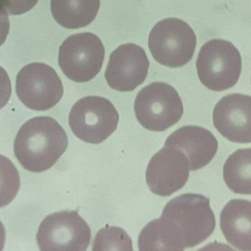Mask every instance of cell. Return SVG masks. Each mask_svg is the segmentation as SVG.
<instances>
[{
	"label": "cell",
	"instance_id": "ba28073f",
	"mask_svg": "<svg viewBox=\"0 0 251 251\" xmlns=\"http://www.w3.org/2000/svg\"><path fill=\"white\" fill-rule=\"evenodd\" d=\"M104 58V45L91 32L73 34L59 47V67L68 78L75 82H86L94 78L101 71Z\"/></svg>",
	"mask_w": 251,
	"mask_h": 251
},
{
	"label": "cell",
	"instance_id": "2e32d148",
	"mask_svg": "<svg viewBox=\"0 0 251 251\" xmlns=\"http://www.w3.org/2000/svg\"><path fill=\"white\" fill-rule=\"evenodd\" d=\"M100 7V0H51L55 21L65 28L75 29L91 24Z\"/></svg>",
	"mask_w": 251,
	"mask_h": 251
},
{
	"label": "cell",
	"instance_id": "30bf717a",
	"mask_svg": "<svg viewBox=\"0 0 251 251\" xmlns=\"http://www.w3.org/2000/svg\"><path fill=\"white\" fill-rule=\"evenodd\" d=\"M189 163L180 150L164 145L150 159L146 173L149 189L159 196H170L186 183L189 176Z\"/></svg>",
	"mask_w": 251,
	"mask_h": 251
},
{
	"label": "cell",
	"instance_id": "ffe728a7",
	"mask_svg": "<svg viewBox=\"0 0 251 251\" xmlns=\"http://www.w3.org/2000/svg\"><path fill=\"white\" fill-rule=\"evenodd\" d=\"M37 2L38 0H0V6L8 14L22 15L31 10Z\"/></svg>",
	"mask_w": 251,
	"mask_h": 251
},
{
	"label": "cell",
	"instance_id": "ac0fdd59",
	"mask_svg": "<svg viewBox=\"0 0 251 251\" xmlns=\"http://www.w3.org/2000/svg\"><path fill=\"white\" fill-rule=\"evenodd\" d=\"M92 251H133L132 241L122 227L105 226L97 231L92 243Z\"/></svg>",
	"mask_w": 251,
	"mask_h": 251
},
{
	"label": "cell",
	"instance_id": "d6986e66",
	"mask_svg": "<svg viewBox=\"0 0 251 251\" xmlns=\"http://www.w3.org/2000/svg\"><path fill=\"white\" fill-rule=\"evenodd\" d=\"M21 185L20 174L13 162L0 154V208L16 197Z\"/></svg>",
	"mask_w": 251,
	"mask_h": 251
},
{
	"label": "cell",
	"instance_id": "8992f818",
	"mask_svg": "<svg viewBox=\"0 0 251 251\" xmlns=\"http://www.w3.org/2000/svg\"><path fill=\"white\" fill-rule=\"evenodd\" d=\"M90 238L89 226L75 210L49 214L36 232L40 251H86Z\"/></svg>",
	"mask_w": 251,
	"mask_h": 251
},
{
	"label": "cell",
	"instance_id": "603a6c76",
	"mask_svg": "<svg viewBox=\"0 0 251 251\" xmlns=\"http://www.w3.org/2000/svg\"><path fill=\"white\" fill-rule=\"evenodd\" d=\"M197 251H235V250L226 243L214 241L206 244L204 247H201Z\"/></svg>",
	"mask_w": 251,
	"mask_h": 251
},
{
	"label": "cell",
	"instance_id": "5b68a950",
	"mask_svg": "<svg viewBox=\"0 0 251 251\" xmlns=\"http://www.w3.org/2000/svg\"><path fill=\"white\" fill-rule=\"evenodd\" d=\"M134 113L139 124L152 131H164L176 125L183 114L177 91L162 81L152 82L137 93Z\"/></svg>",
	"mask_w": 251,
	"mask_h": 251
},
{
	"label": "cell",
	"instance_id": "e0dca14e",
	"mask_svg": "<svg viewBox=\"0 0 251 251\" xmlns=\"http://www.w3.org/2000/svg\"><path fill=\"white\" fill-rule=\"evenodd\" d=\"M223 176L234 193L251 195V148L238 149L230 154L224 164Z\"/></svg>",
	"mask_w": 251,
	"mask_h": 251
},
{
	"label": "cell",
	"instance_id": "52a82bcc",
	"mask_svg": "<svg viewBox=\"0 0 251 251\" xmlns=\"http://www.w3.org/2000/svg\"><path fill=\"white\" fill-rule=\"evenodd\" d=\"M119 114L113 103L101 96H86L78 99L69 114L73 133L80 140L99 144L117 128Z\"/></svg>",
	"mask_w": 251,
	"mask_h": 251
},
{
	"label": "cell",
	"instance_id": "7c38bea8",
	"mask_svg": "<svg viewBox=\"0 0 251 251\" xmlns=\"http://www.w3.org/2000/svg\"><path fill=\"white\" fill-rule=\"evenodd\" d=\"M213 124L226 139L251 142V96L231 93L224 96L213 111Z\"/></svg>",
	"mask_w": 251,
	"mask_h": 251
},
{
	"label": "cell",
	"instance_id": "5bb4252c",
	"mask_svg": "<svg viewBox=\"0 0 251 251\" xmlns=\"http://www.w3.org/2000/svg\"><path fill=\"white\" fill-rule=\"evenodd\" d=\"M220 224L229 244L240 251H251V201L229 200L221 212Z\"/></svg>",
	"mask_w": 251,
	"mask_h": 251
},
{
	"label": "cell",
	"instance_id": "8fae6325",
	"mask_svg": "<svg viewBox=\"0 0 251 251\" xmlns=\"http://www.w3.org/2000/svg\"><path fill=\"white\" fill-rule=\"evenodd\" d=\"M148 70L149 60L144 49L133 43H126L111 53L105 78L114 90L132 91L143 83Z\"/></svg>",
	"mask_w": 251,
	"mask_h": 251
},
{
	"label": "cell",
	"instance_id": "7a4b0ae2",
	"mask_svg": "<svg viewBox=\"0 0 251 251\" xmlns=\"http://www.w3.org/2000/svg\"><path fill=\"white\" fill-rule=\"evenodd\" d=\"M161 217L176 225L188 248L206 240L216 226L209 198L196 193H184L170 200Z\"/></svg>",
	"mask_w": 251,
	"mask_h": 251
},
{
	"label": "cell",
	"instance_id": "44dd1931",
	"mask_svg": "<svg viewBox=\"0 0 251 251\" xmlns=\"http://www.w3.org/2000/svg\"><path fill=\"white\" fill-rule=\"evenodd\" d=\"M12 93L11 80L7 72L0 67V109H2L9 101Z\"/></svg>",
	"mask_w": 251,
	"mask_h": 251
},
{
	"label": "cell",
	"instance_id": "cb8c5ba5",
	"mask_svg": "<svg viewBox=\"0 0 251 251\" xmlns=\"http://www.w3.org/2000/svg\"><path fill=\"white\" fill-rule=\"evenodd\" d=\"M5 240H6V231H5V227L2 224V222L0 221V251L3 250L4 245H5Z\"/></svg>",
	"mask_w": 251,
	"mask_h": 251
},
{
	"label": "cell",
	"instance_id": "4fadbf2b",
	"mask_svg": "<svg viewBox=\"0 0 251 251\" xmlns=\"http://www.w3.org/2000/svg\"><path fill=\"white\" fill-rule=\"evenodd\" d=\"M165 145L180 150L188 159L189 170L207 166L218 150V140L208 129L198 126H184L171 133Z\"/></svg>",
	"mask_w": 251,
	"mask_h": 251
},
{
	"label": "cell",
	"instance_id": "9a60e30c",
	"mask_svg": "<svg viewBox=\"0 0 251 251\" xmlns=\"http://www.w3.org/2000/svg\"><path fill=\"white\" fill-rule=\"evenodd\" d=\"M138 251H183L184 239L171 221L160 217L152 220L138 235Z\"/></svg>",
	"mask_w": 251,
	"mask_h": 251
},
{
	"label": "cell",
	"instance_id": "9c48e42d",
	"mask_svg": "<svg viewBox=\"0 0 251 251\" xmlns=\"http://www.w3.org/2000/svg\"><path fill=\"white\" fill-rule=\"evenodd\" d=\"M63 83L56 71L43 63H31L18 73L16 94L20 101L34 111L53 108L62 98Z\"/></svg>",
	"mask_w": 251,
	"mask_h": 251
},
{
	"label": "cell",
	"instance_id": "6da1fadb",
	"mask_svg": "<svg viewBox=\"0 0 251 251\" xmlns=\"http://www.w3.org/2000/svg\"><path fill=\"white\" fill-rule=\"evenodd\" d=\"M68 147V136L51 117H34L19 129L14 153L24 169L32 173L47 171L55 165Z\"/></svg>",
	"mask_w": 251,
	"mask_h": 251
},
{
	"label": "cell",
	"instance_id": "7402d4cb",
	"mask_svg": "<svg viewBox=\"0 0 251 251\" xmlns=\"http://www.w3.org/2000/svg\"><path fill=\"white\" fill-rule=\"evenodd\" d=\"M10 29V21L7 11L0 6V46L5 42Z\"/></svg>",
	"mask_w": 251,
	"mask_h": 251
},
{
	"label": "cell",
	"instance_id": "277c9868",
	"mask_svg": "<svg viewBox=\"0 0 251 251\" xmlns=\"http://www.w3.org/2000/svg\"><path fill=\"white\" fill-rule=\"evenodd\" d=\"M148 47L157 63L178 68L193 57L196 35L190 25L177 18H167L158 22L151 29Z\"/></svg>",
	"mask_w": 251,
	"mask_h": 251
},
{
	"label": "cell",
	"instance_id": "3957f363",
	"mask_svg": "<svg viewBox=\"0 0 251 251\" xmlns=\"http://www.w3.org/2000/svg\"><path fill=\"white\" fill-rule=\"evenodd\" d=\"M196 70L201 83L213 91L231 88L241 73V56L237 48L224 39L207 41L198 53Z\"/></svg>",
	"mask_w": 251,
	"mask_h": 251
}]
</instances>
